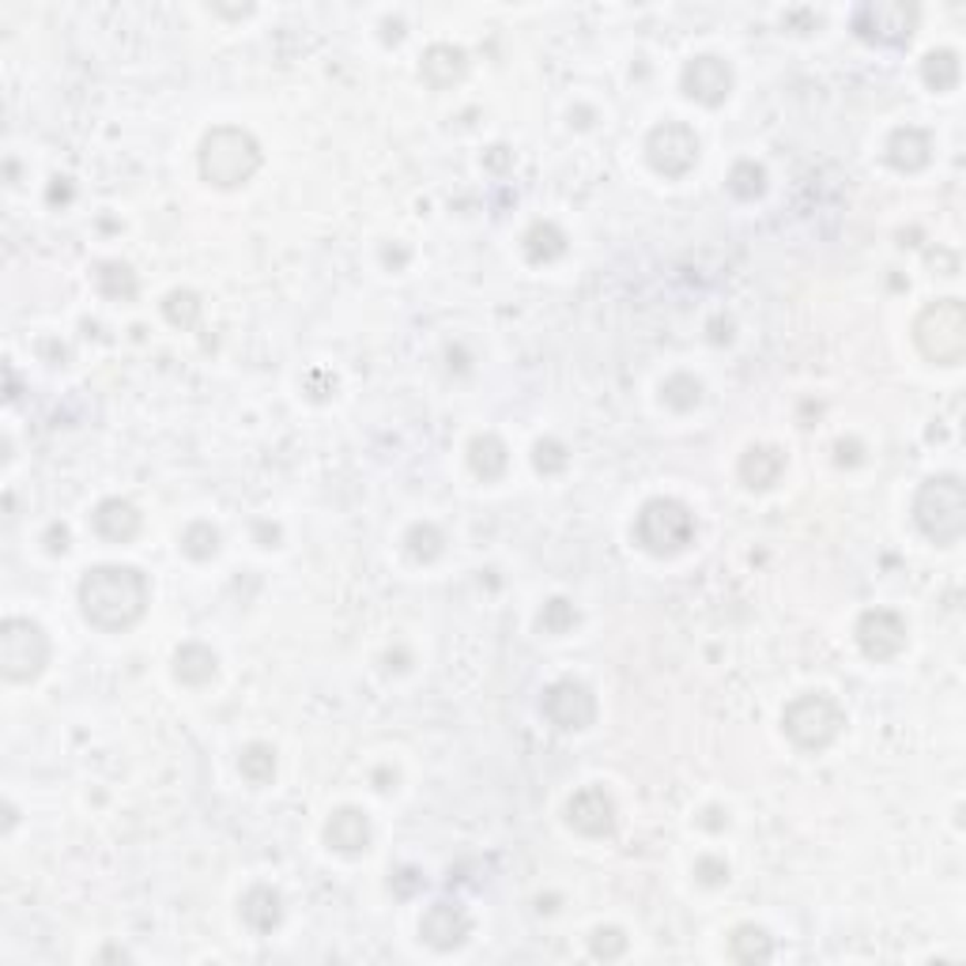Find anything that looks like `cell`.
Here are the masks:
<instances>
[{
  "label": "cell",
  "mask_w": 966,
  "mask_h": 966,
  "mask_svg": "<svg viewBox=\"0 0 966 966\" xmlns=\"http://www.w3.org/2000/svg\"><path fill=\"white\" fill-rule=\"evenodd\" d=\"M695 880L703 883V887H721V883H729V864H725L721 858H698Z\"/></svg>",
  "instance_id": "obj_37"
},
{
  "label": "cell",
  "mask_w": 966,
  "mask_h": 966,
  "mask_svg": "<svg viewBox=\"0 0 966 966\" xmlns=\"http://www.w3.org/2000/svg\"><path fill=\"white\" fill-rule=\"evenodd\" d=\"M238 770L250 786H269L276 778V751L269 744H250V748L238 756Z\"/></svg>",
  "instance_id": "obj_31"
},
{
  "label": "cell",
  "mask_w": 966,
  "mask_h": 966,
  "mask_svg": "<svg viewBox=\"0 0 966 966\" xmlns=\"http://www.w3.org/2000/svg\"><path fill=\"white\" fill-rule=\"evenodd\" d=\"M487 167H491V170L506 167V147H491V155H487Z\"/></svg>",
  "instance_id": "obj_44"
},
{
  "label": "cell",
  "mask_w": 966,
  "mask_h": 966,
  "mask_svg": "<svg viewBox=\"0 0 966 966\" xmlns=\"http://www.w3.org/2000/svg\"><path fill=\"white\" fill-rule=\"evenodd\" d=\"M959 53L955 50H933L928 58L922 61V80L928 91H955L959 87Z\"/></svg>",
  "instance_id": "obj_25"
},
{
  "label": "cell",
  "mask_w": 966,
  "mask_h": 966,
  "mask_svg": "<svg viewBox=\"0 0 966 966\" xmlns=\"http://www.w3.org/2000/svg\"><path fill=\"white\" fill-rule=\"evenodd\" d=\"M634 540L650 555H679L695 544V513L679 499H650L634 518Z\"/></svg>",
  "instance_id": "obj_4"
},
{
  "label": "cell",
  "mask_w": 966,
  "mask_h": 966,
  "mask_svg": "<svg viewBox=\"0 0 966 966\" xmlns=\"http://www.w3.org/2000/svg\"><path fill=\"white\" fill-rule=\"evenodd\" d=\"M567 253V235L559 224L551 219H537V224L526 231V257L532 264H551Z\"/></svg>",
  "instance_id": "obj_23"
},
{
  "label": "cell",
  "mask_w": 966,
  "mask_h": 966,
  "mask_svg": "<svg viewBox=\"0 0 966 966\" xmlns=\"http://www.w3.org/2000/svg\"><path fill=\"white\" fill-rule=\"evenodd\" d=\"M853 31L872 45H906L917 31V4L906 0H869L853 12Z\"/></svg>",
  "instance_id": "obj_8"
},
{
  "label": "cell",
  "mask_w": 966,
  "mask_h": 966,
  "mask_svg": "<svg viewBox=\"0 0 966 966\" xmlns=\"http://www.w3.org/2000/svg\"><path fill=\"white\" fill-rule=\"evenodd\" d=\"M50 665V634L34 620H12L0 623V673L12 684H31Z\"/></svg>",
  "instance_id": "obj_7"
},
{
  "label": "cell",
  "mask_w": 966,
  "mask_h": 966,
  "mask_svg": "<svg viewBox=\"0 0 966 966\" xmlns=\"http://www.w3.org/2000/svg\"><path fill=\"white\" fill-rule=\"evenodd\" d=\"M242 922L253 928V933H272V928H280L283 922V895L276 887H269V883H257V887H250L242 895Z\"/></svg>",
  "instance_id": "obj_20"
},
{
  "label": "cell",
  "mask_w": 966,
  "mask_h": 966,
  "mask_svg": "<svg viewBox=\"0 0 966 966\" xmlns=\"http://www.w3.org/2000/svg\"><path fill=\"white\" fill-rule=\"evenodd\" d=\"M861 454H864V446H861V442H853V438H850V442L842 438L839 446H834V461H839L842 468L861 465Z\"/></svg>",
  "instance_id": "obj_38"
},
{
  "label": "cell",
  "mask_w": 966,
  "mask_h": 966,
  "mask_svg": "<svg viewBox=\"0 0 966 966\" xmlns=\"http://www.w3.org/2000/svg\"><path fill=\"white\" fill-rule=\"evenodd\" d=\"M661 401L668 404L673 412H695L698 404H703V382L695 378V374H673V378H665V385H661Z\"/></svg>",
  "instance_id": "obj_29"
},
{
  "label": "cell",
  "mask_w": 966,
  "mask_h": 966,
  "mask_svg": "<svg viewBox=\"0 0 966 966\" xmlns=\"http://www.w3.org/2000/svg\"><path fill=\"white\" fill-rule=\"evenodd\" d=\"M200 310H205V302H200V294L189 291V288H178V291H170L167 299H163V318H167L174 329H181V333L197 329Z\"/></svg>",
  "instance_id": "obj_28"
},
{
  "label": "cell",
  "mask_w": 966,
  "mask_h": 966,
  "mask_svg": "<svg viewBox=\"0 0 966 966\" xmlns=\"http://www.w3.org/2000/svg\"><path fill=\"white\" fill-rule=\"evenodd\" d=\"M679 87H684L687 98L703 106H721L733 91V64L706 53V58H695L684 64V76H679Z\"/></svg>",
  "instance_id": "obj_12"
},
{
  "label": "cell",
  "mask_w": 966,
  "mask_h": 966,
  "mask_svg": "<svg viewBox=\"0 0 966 966\" xmlns=\"http://www.w3.org/2000/svg\"><path fill=\"white\" fill-rule=\"evenodd\" d=\"M69 526H50L45 529V551H50V555H64V551H69Z\"/></svg>",
  "instance_id": "obj_39"
},
{
  "label": "cell",
  "mask_w": 966,
  "mask_h": 966,
  "mask_svg": "<svg viewBox=\"0 0 966 966\" xmlns=\"http://www.w3.org/2000/svg\"><path fill=\"white\" fill-rule=\"evenodd\" d=\"M736 472H740L744 487L767 491V487H775L781 480V472H786V454H781L778 446H751L748 454L740 457Z\"/></svg>",
  "instance_id": "obj_19"
},
{
  "label": "cell",
  "mask_w": 966,
  "mask_h": 966,
  "mask_svg": "<svg viewBox=\"0 0 966 966\" xmlns=\"http://www.w3.org/2000/svg\"><path fill=\"white\" fill-rule=\"evenodd\" d=\"M468 933H472V917L457 903H435L419 922L423 944L435 947V952H457L468 941Z\"/></svg>",
  "instance_id": "obj_14"
},
{
  "label": "cell",
  "mask_w": 966,
  "mask_h": 966,
  "mask_svg": "<svg viewBox=\"0 0 966 966\" xmlns=\"http://www.w3.org/2000/svg\"><path fill=\"white\" fill-rule=\"evenodd\" d=\"M532 465H537V472H544V476H559L570 465V454L559 438H540L537 446H532Z\"/></svg>",
  "instance_id": "obj_34"
},
{
  "label": "cell",
  "mask_w": 966,
  "mask_h": 966,
  "mask_svg": "<svg viewBox=\"0 0 966 966\" xmlns=\"http://www.w3.org/2000/svg\"><path fill=\"white\" fill-rule=\"evenodd\" d=\"M589 952H593L596 959L612 963V959H620V955L627 952V936H623V928L604 925V928H596V933L589 936Z\"/></svg>",
  "instance_id": "obj_35"
},
{
  "label": "cell",
  "mask_w": 966,
  "mask_h": 966,
  "mask_svg": "<svg viewBox=\"0 0 966 966\" xmlns=\"http://www.w3.org/2000/svg\"><path fill=\"white\" fill-rule=\"evenodd\" d=\"M922 355L936 366H959L966 355V310L959 299H941L922 310L914 325Z\"/></svg>",
  "instance_id": "obj_6"
},
{
  "label": "cell",
  "mask_w": 966,
  "mask_h": 966,
  "mask_svg": "<svg viewBox=\"0 0 966 966\" xmlns=\"http://www.w3.org/2000/svg\"><path fill=\"white\" fill-rule=\"evenodd\" d=\"M887 163L899 174H917L933 163V136L917 125H903L887 141Z\"/></svg>",
  "instance_id": "obj_16"
},
{
  "label": "cell",
  "mask_w": 966,
  "mask_h": 966,
  "mask_svg": "<svg viewBox=\"0 0 966 966\" xmlns=\"http://www.w3.org/2000/svg\"><path fill=\"white\" fill-rule=\"evenodd\" d=\"M257 532H261L264 548H272V544H276V540H280V529H276V526H264V521H261V526H257Z\"/></svg>",
  "instance_id": "obj_45"
},
{
  "label": "cell",
  "mask_w": 966,
  "mask_h": 966,
  "mask_svg": "<svg viewBox=\"0 0 966 966\" xmlns=\"http://www.w3.org/2000/svg\"><path fill=\"white\" fill-rule=\"evenodd\" d=\"M261 163H264L261 144L253 141V133H246L238 125H216L200 141V174L219 189L246 186L261 170Z\"/></svg>",
  "instance_id": "obj_2"
},
{
  "label": "cell",
  "mask_w": 966,
  "mask_h": 966,
  "mask_svg": "<svg viewBox=\"0 0 966 966\" xmlns=\"http://www.w3.org/2000/svg\"><path fill=\"white\" fill-rule=\"evenodd\" d=\"M72 200V181L69 178H58L50 186V205H69Z\"/></svg>",
  "instance_id": "obj_40"
},
{
  "label": "cell",
  "mask_w": 966,
  "mask_h": 966,
  "mask_svg": "<svg viewBox=\"0 0 966 966\" xmlns=\"http://www.w3.org/2000/svg\"><path fill=\"white\" fill-rule=\"evenodd\" d=\"M729 955H733L736 963H744V966L770 963V959H775V944H770L767 928H759V925H736L733 936H729Z\"/></svg>",
  "instance_id": "obj_24"
},
{
  "label": "cell",
  "mask_w": 966,
  "mask_h": 966,
  "mask_svg": "<svg viewBox=\"0 0 966 966\" xmlns=\"http://www.w3.org/2000/svg\"><path fill=\"white\" fill-rule=\"evenodd\" d=\"M325 842L329 850L344 853V858L366 853L371 850V820L359 808H340V812H333V820L325 823Z\"/></svg>",
  "instance_id": "obj_17"
},
{
  "label": "cell",
  "mask_w": 966,
  "mask_h": 966,
  "mask_svg": "<svg viewBox=\"0 0 966 966\" xmlns=\"http://www.w3.org/2000/svg\"><path fill=\"white\" fill-rule=\"evenodd\" d=\"M706 827V831H721V827H729V816L721 812V808H706L703 812V820H698Z\"/></svg>",
  "instance_id": "obj_41"
},
{
  "label": "cell",
  "mask_w": 966,
  "mask_h": 966,
  "mask_svg": "<svg viewBox=\"0 0 966 966\" xmlns=\"http://www.w3.org/2000/svg\"><path fill=\"white\" fill-rule=\"evenodd\" d=\"M389 887H393V895H397V899H412V895H419V891L427 887V876H423L419 869H412V864H404V869L393 872Z\"/></svg>",
  "instance_id": "obj_36"
},
{
  "label": "cell",
  "mask_w": 966,
  "mask_h": 966,
  "mask_svg": "<svg viewBox=\"0 0 966 966\" xmlns=\"http://www.w3.org/2000/svg\"><path fill=\"white\" fill-rule=\"evenodd\" d=\"M781 725H786V736L800 751H823L842 736L845 710L823 692L797 695L793 703L786 706V714H781Z\"/></svg>",
  "instance_id": "obj_5"
},
{
  "label": "cell",
  "mask_w": 966,
  "mask_h": 966,
  "mask_svg": "<svg viewBox=\"0 0 966 966\" xmlns=\"http://www.w3.org/2000/svg\"><path fill=\"white\" fill-rule=\"evenodd\" d=\"M181 551L193 559V563H208L211 555L219 551V529L211 521H193L181 532Z\"/></svg>",
  "instance_id": "obj_32"
},
{
  "label": "cell",
  "mask_w": 966,
  "mask_h": 966,
  "mask_svg": "<svg viewBox=\"0 0 966 966\" xmlns=\"http://www.w3.org/2000/svg\"><path fill=\"white\" fill-rule=\"evenodd\" d=\"M95 288H98V294H106V299L133 302L141 283H136V272L128 269V264L106 261V264H98V272H95Z\"/></svg>",
  "instance_id": "obj_27"
},
{
  "label": "cell",
  "mask_w": 966,
  "mask_h": 966,
  "mask_svg": "<svg viewBox=\"0 0 966 966\" xmlns=\"http://www.w3.org/2000/svg\"><path fill=\"white\" fill-rule=\"evenodd\" d=\"M646 159L650 167L665 178H684L695 170L698 163V136L692 125L684 122H665L650 133L646 141Z\"/></svg>",
  "instance_id": "obj_9"
},
{
  "label": "cell",
  "mask_w": 966,
  "mask_h": 966,
  "mask_svg": "<svg viewBox=\"0 0 966 966\" xmlns=\"http://www.w3.org/2000/svg\"><path fill=\"white\" fill-rule=\"evenodd\" d=\"M216 653H211L205 642H186L174 653V676L181 679L186 687H205L216 679Z\"/></svg>",
  "instance_id": "obj_22"
},
{
  "label": "cell",
  "mask_w": 966,
  "mask_h": 966,
  "mask_svg": "<svg viewBox=\"0 0 966 966\" xmlns=\"http://www.w3.org/2000/svg\"><path fill=\"white\" fill-rule=\"evenodd\" d=\"M423 80H427L435 91H446L454 84H461L465 72H468V53L461 45H449V42H438L423 53V64H419Z\"/></svg>",
  "instance_id": "obj_18"
},
{
  "label": "cell",
  "mask_w": 966,
  "mask_h": 966,
  "mask_svg": "<svg viewBox=\"0 0 966 966\" xmlns=\"http://www.w3.org/2000/svg\"><path fill=\"white\" fill-rule=\"evenodd\" d=\"M729 193L736 200H759L767 193V170L756 159H740L729 170Z\"/></svg>",
  "instance_id": "obj_30"
},
{
  "label": "cell",
  "mask_w": 966,
  "mask_h": 966,
  "mask_svg": "<svg viewBox=\"0 0 966 966\" xmlns=\"http://www.w3.org/2000/svg\"><path fill=\"white\" fill-rule=\"evenodd\" d=\"M404 551L412 555V563L427 567L446 551V537H442V529L430 526V521H416V526L404 532Z\"/></svg>",
  "instance_id": "obj_26"
},
{
  "label": "cell",
  "mask_w": 966,
  "mask_h": 966,
  "mask_svg": "<svg viewBox=\"0 0 966 966\" xmlns=\"http://www.w3.org/2000/svg\"><path fill=\"white\" fill-rule=\"evenodd\" d=\"M540 710L555 729L582 733L596 721V698L582 679H555L540 698Z\"/></svg>",
  "instance_id": "obj_10"
},
{
  "label": "cell",
  "mask_w": 966,
  "mask_h": 966,
  "mask_svg": "<svg viewBox=\"0 0 966 966\" xmlns=\"http://www.w3.org/2000/svg\"><path fill=\"white\" fill-rule=\"evenodd\" d=\"M858 646L869 661H895L906 650V620L891 609H869L858 620Z\"/></svg>",
  "instance_id": "obj_11"
},
{
  "label": "cell",
  "mask_w": 966,
  "mask_h": 966,
  "mask_svg": "<svg viewBox=\"0 0 966 966\" xmlns=\"http://www.w3.org/2000/svg\"><path fill=\"white\" fill-rule=\"evenodd\" d=\"M91 529L103 537L106 544H128L141 532V510L125 499H103L91 510Z\"/></svg>",
  "instance_id": "obj_15"
},
{
  "label": "cell",
  "mask_w": 966,
  "mask_h": 966,
  "mask_svg": "<svg viewBox=\"0 0 966 966\" xmlns=\"http://www.w3.org/2000/svg\"><path fill=\"white\" fill-rule=\"evenodd\" d=\"M382 27H385V34H382L385 42H401L404 39V23L401 20H385Z\"/></svg>",
  "instance_id": "obj_43"
},
{
  "label": "cell",
  "mask_w": 966,
  "mask_h": 966,
  "mask_svg": "<svg viewBox=\"0 0 966 966\" xmlns=\"http://www.w3.org/2000/svg\"><path fill=\"white\" fill-rule=\"evenodd\" d=\"M567 820L578 834H585V839H609L615 831V800L604 793L601 786H585L570 797Z\"/></svg>",
  "instance_id": "obj_13"
},
{
  "label": "cell",
  "mask_w": 966,
  "mask_h": 966,
  "mask_svg": "<svg viewBox=\"0 0 966 966\" xmlns=\"http://www.w3.org/2000/svg\"><path fill=\"white\" fill-rule=\"evenodd\" d=\"M408 250H404V246H397V250H393V246H385L382 250V261L389 264V269H404V264H408Z\"/></svg>",
  "instance_id": "obj_42"
},
{
  "label": "cell",
  "mask_w": 966,
  "mask_h": 966,
  "mask_svg": "<svg viewBox=\"0 0 966 966\" xmlns=\"http://www.w3.org/2000/svg\"><path fill=\"white\" fill-rule=\"evenodd\" d=\"M914 521L933 544H959L966 532V491L959 476H933L917 487Z\"/></svg>",
  "instance_id": "obj_3"
},
{
  "label": "cell",
  "mask_w": 966,
  "mask_h": 966,
  "mask_svg": "<svg viewBox=\"0 0 966 966\" xmlns=\"http://www.w3.org/2000/svg\"><path fill=\"white\" fill-rule=\"evenodd\" d=\"M578 620H582V615H578V609L567 601V596H551V601L544 604V612H540V631L563 638V634L578 627Z\"/></svg>",
  "instance_id": "obj_33"
},
{
  "label": "cell",
  "mask_w": 966,
  "mask_h": 966,
  "mask_svg": "<svg viewBox=\"0 0 966 966\" xmlns=\"http://www.w3.org/2000/svg\"><path fill=\"white\" fill-rule=\"evenodd\" d=\"M468 468L480 476L484 484H495L506 476L510 468V454H506V442L499 435H476L468 442Z\"/></svg>",
  "instance_id": "obj_21"
},
{
  "label": "cell",
  "mask_w": 966,
  "mask_h": 966,
  "mask_svg": "<svg viewBox=\"0 0 966 966\" xmlns=\"http://www.w3.org/2000/svg\"><path fill=\"white\" fill-rule=\"evenodd\" d=\"M152 604V585L136 567L103 563L91 567L80 582V612L91 627L106 634H122L144 620Z\"/></svg>",
  "instance_id": "obj_1"
}]
</instances>
